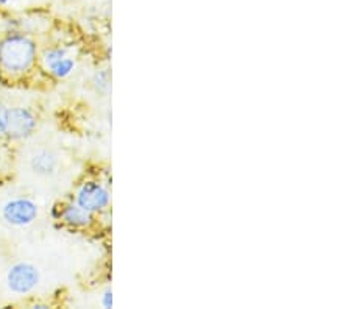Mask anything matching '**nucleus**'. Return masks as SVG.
Instances as JSON below:
<instances>
[{"label": "nucleus", "mask_w": 351, "mask_h": 309, "mask_svg": "<svg viewBox=\"0 0 351 309\" xmlns=\"http://www.w3.org/2000/svg\"><path fill=\"white\" fill-rule=\"evenodd\" d=\"M36 46L25 36H8L0 42V64L10 72H22L32 66Z\"/></svg>", "instance_id": "1"}, {"label": "nucleus", "mask_w": 351, "mask_h": 309, "mask_svg": "<svg viewBox=\"0 0 351 309\" xmlns=\"http://www.w3.org/2000/svg\"><path fill=\"white\" fill-rule=\"evenodd\" d=\"M110 190L97 182H86L77 194V205L90 212V214L105 211L110 206Z\"/></svg>", "instance_id": "2"}, {"label": "nucleus", "mask_w": 351, "mask_h": 309, "mask_svg": "<svg viewBox=\"0 0 351 309\" xmlns=\"http://www.w3.org/2000/svg\"><path fill=\"white\" fill-rule=\"evenodd\" d=\"M8 288L16 294H27L36 288L39 281V272L35 266L27 262L16 264L8 272Z\"/></svg>", "instance_id": "3"}, {"label": "nucleus", "mask_w": 351, "mask_h": 309, "mask_svg": "<svg viewBox=\"0 0 351 309\" xmlns=\"http://www.w3.org/2000/svg\"><path fill=\"white\" fill-rule=\"evenodd\" d=\"M36 119L30 111L25 108H11L7 116V128L5 133L13 139L28 138L35 132Z\"/></svg>", "instance_id": "4"}, {"label": "nucleus", "mask_w": 351, "mask_h": 309, "mask_svg": "<svg viewBox=\"0 0 351 309\" xmlns=\"http://www.w3.org/2000/svg\"><path fill=\"white\" fill-rule=\"evenodd\" d=\"M3 217L11 225L24 227L38 217V206L27 199L11 200L3 208Z\"/></svg>", "instance_id": "5"}, {"label": "nucleus", "mask_w": 351, "mask_h": 309, "mask_svg": "<svg viewBox=\"0 0 351 309\" xmlns=\"http://www.w3.org/2000/svg\"><path fill=\"white\" fill-rule=\"evenodd\" d=\"M56 166H58V160L49 150L38 151L32 158V169L39 175H50V173L55 172Z\"/></svg>", "instance_id": "6"}, {"label": "nucleus", "mask_w": 351, "mask_h": 309, "mask_svg": "<svg viewBox=\"0 0 351 309\" xmlns=\"http://www.w3.org/2000/svg\"><path fill=\"white\" fill-rule=\"evenodd\" d=\"M63 219L66 223L72 225V227H89L93 223L94 217L90 212L83 210L82 206L78 205H67L63 210Z\"/></svg>", "instance_id": "7"}, {"label": "nucleus", "mask_w": 351, "mask_h": 309, "mask_svg": "<svg viewBox=\"0 0 351 309\" xmlns=\"http://www.w3.org/2000/svg\"><path fill=\"white\" fill-rule=\"evenodd\" d=\"M73 60H71V58H67V56H63V58L61 60H58V61H55L53 64H50L49 66V69L53 72V74L58 77V78H64V77H67L71 74V72L73 71Z\"/></svg>", "instance_id": "8"}, {"label": "nucleus", "mask_w": 351, "mask_h": 309, "mask_svg": "<svg viewBox=\"0 0 351 309\" xmlns=\"http://www.w3.org/2000/svg\"><path fill=\"white\" fill-rule=\"evenodd\" d=\"M63 56H66L64 50H60V49H55V50H49L47 53H45V64L50 66L53 64L55 61H58L63 58Z\"/></svg>", "instance_id": "9"}, {"label": "nucleus", "mask_w": 351, "mask_h": 309, "mask_svg": "<svg viewBox=\"0 0 351 309\" xmlns=\"http://www.w3.org/2000/svg\"><path fill=\"white\" fill-rule=\"evenodd\" d=\"M7 116H8V108L0 103V134H3L5 128H7Z\"/></svg>", "instance_id": "10"}, {"label": "nucleus", "mask_w": 351, "mask_h": 309, "mask_svg": "<svg viewBox=\"0 0 351 309\" xmlns=\"http://www.w3.org/2000/svg\"><path fill=\"white\" fill-rule=\"evenodd\" d=\"M104 306L105 308H111L112 306V294H111V291L105 292V295H104Z\"/></svg>", "instance_id": "11"}, {"label": "nucleus", "mask_w": 351, "mask_h": 309, "mask_svg": "<svg viewBox=\"0 0 351 309\" xmlns=\"http://www.w3.org/2000/svg\"><path fill=\"white\" fill-rule=\"evenodd\" d=\"M0 2H7V0H0Z\"/></svg>", "instance_id": "12"}]
</instances>
